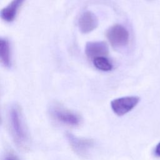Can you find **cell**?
<instances>
[{"instance_id": "1", "label": "cell", "mask_w": 160, "mask_h": 160, "mask_svg": "<svg viewBox=\"0 0 160 160\" xmlns=\"http://www.w3.org/2000/svg\"><path fill=\"white\" fill-rule=\"evenodd\" d=\"M10 128L16 142L21 146L28 142V133L21 111L18 106H12L9 112Z\"/></svg>"}, {"instance_id": "2", "label": "cell", "mask_w": 160, "mask_h": 160, "mask_svg": "<svg viewBox=\"0 0 160 160\" xmlns=\"http://www.w3.org/2000/svg\"><path fill=\"white\" fill-rule=\"evenodd\" d=\"M106 36L114 48H122L129 42V32L126 28L120 24H116L109 28L106 32Z\"/></svg>"}, {"instance_id": "3", "label": "cell", "mask_w": 160, "mask_h": 160, "mask_svg": "<svg viewBox=\"0 0 160 160\" xmlns=\"http://www.w3.org/2000/svg\"><path fill=\"white\" fill-rule=\"evenodd\" d=\"M139 101L140 98L138 96L121 97L111 101V108L115 114L122 116L133 109L138 105Z\"/></svg>"}, {"instance_id": "4", "label": "cell", "mask_w": 160, "mask_h": 160, "mask_svg": "<svg viewBox=\"0 0 160 160\" xmlns=\"http://www.w3.org/2000/svg\"><path fill=\"white\" fill-rule=\"evenodd\" d=\"M50 111L51 116L55 119L65 124L75 126L81 123V119L79 114L58 104L52 106Z\"/></svg>"}, {"instance_id": "5", "label": "cell", "mask_w": 160, "mask_h": 160, "mask_svg": "<svg viewBox=\"0 0 160 160\" xmlns=\"http://www.w3.org/2000/svg\"><path fill=\"white\" fill-rule=\"evenodd\" d=\"M66 138L72 149L80 156H86L94 145L93 139L79 138L71 133H67Z\"/></svg>"}, {"instance_id": "6", "label": "cell", "mask_w": 160, "mask_h": 160, "mask_svg": "<svg viewBox=\"0 0 160 160\" xmlns=\"http://www.w3.org/2000/svg\"><path fill=\"white\" fill-rule=\"evenodd\" d=\"M108 52V46L104 41L88 42L85 46V53L92 60L98 57L105 56Z\"/></svg>"}, {"instance_id": "7", "label": "cell", "mask_w": 160, "mask_h": 160, "mask_svg": "<svg viewBox=\"0 0 160 160\" xmlns=\"http://www.w3.org/2000/svg\"><path fill=\"white\" fill-rule=\"evenodd\" d=\"M98 25L97 17L91 11H85L80 16L78 21L79 30L82 33H89L95 29Z\"/></svg>"}, {"instance_id": "8", "label": "cell", "mask_w": 160, "mask_h": 160, "mask_svg": "<svg viewBox=\"0 0 160 160\" xmlns=\"http://www.w3.org/2000/svg\"><path fill=\"white\" fill-rule=\"evenodd\" d=\"M24 1V0H12L7 6L1 10V18L8 22L14 21L18 10L23 4Z\"/></svg>"}, {"instance_id": "9", "label": "cell", "mask_w": 160, "mask_h": 160, "mask_svg": "<svg viewBox=\"0 0 160 160\" xmlns=\"http://www.w3.org/2000/svg\"><path fill=\"white\" fill-rule=\"evenodd\" d=\"M0 59L2 64L6 68L11 66V51L9 41L6 39H0Z\"/></svg>"}, {"instance_id": "10", "label": "cell", "mask_w": 160, "mask_h": 160, "mask_svg": "<svg viewBox=\"0 0 160 160\" xmlns=\"http://www.w3.org/2000/svg\"><path fill=\"white\" fill-rule=\"evenodd\" d=\"M92 61L94 66L99 70L102 71H109L112 68L111 62L105 56L96 58Z\"/></svg>"}, {"instance_id": "11", "label": "cell", "mask_w": 160, "mask_h": 160, "mask_svg": "<svg viewBox=\"0 0 160 160\" xmlns=\"http://www.w3.org/2000/svg\"><path fill=\"white\" fill-rule=\"evenodd\" d=\"M154 154L158 157H160V142L156 145L154 149Z\"/></svg>"}, {"instance_id": "12", "label": "cell", "mask_w": 160, "mask_h": 160, "mask_svg": "<svg viewBox=\"0 0 160 160\" xmlns=\"http://www.w3.org/2000/svg\"><path fill=\"white\" fill-rule=\"evenodd\" d=\"M4 160H19L15 156L12 154H9L5 156Z\"/></svg>"}]
</instances>
